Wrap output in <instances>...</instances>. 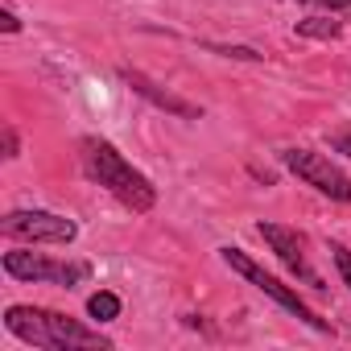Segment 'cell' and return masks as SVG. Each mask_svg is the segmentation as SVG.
Here are the masks:
<instances>
[{"instance_id": "1", "label": "cell", "mask_w": 351, "mask_h": 351, "mask_svg": "<svg viewBox=\"0 0 351 351\" xmlns=\"http://www.w3.org/2000/svg\"><path fill=\"white\" fill-rule=\"evenodd\" d=\"M5 326L9 335L34 343V347H50V351H75V347H87V351H108L112 339H104L99 330L83 326L79 318H66L58 310H38V306H9L5 310Z\"/></svg>"}, {"instance_id": "2", "label": "cell", "mask_w": 351, "mask_h": 351, "mask_svg": "<svg viewBox=\"0 0 351 351\" xmlns=\"http://www.w3.org/2000/svg\"><path fill=\"white\" fill-rule=\"evenodd\" d=\"M83 165H87L91 178H95L104 191H112L128 211H149V207L157 203V186L145 178L141 169H132V161L120 157L116 145H108V141H99V136H87V141H83Z\"/></svg>"}, {"instance_id": "3", "label": "cell", "mask_w": 351, "mask_h": 351, "mask_svg": "<svg viewBox=\"0 0 351 351\" xmlns=\"http://www.w3.org/2000/svg\"><path fill=\"white\" fill-rule=\"evenodd\" d=\"M219 256H223V265H228V269H236L244 281H252L261 293H269V298H273L277 306H285L293 318H302L306 326H314V330L330 335V322H326V318H318V314H314V310H310V306H306V302L293 293V289H285V285H281L273 273H265V269H261V265H256V261L244 252V248H219Z\"/></svg>"}, {"instance_id": "4", "label": "cell", "mask_w": 351, "mask_h": 351, "mask_svg": "<svg viewBox=\"0 0 351 351\" xmlns=\"http://www.w3.org/2000/svg\"><path fill=\"white\" fill-rule=\"evenodd\" d=\"M5 273L17 277V281H46V285H62V289H75L79 281L91 277V265L83 261H54V256H42V252H5Z\"/></svg>"}, {"instance_id": "5", "label": "cell", "mask_w": 351, "mask_h": 351, "mask_svg": "<svg viewBox=\"0 0 351 351\" xmlns=\"http://www.w3.org/2000/svg\"><path fill=\"white\" fill-rule=\"evenodd\" d=\"M281 161L289 165V173H298L306 186H314V191H322V195H330L339 203H351V178L330 157H322L314 149H285Z\"/></svg>"}, {"instance_id": "6", "label": "cell", "mask_w": 351, "mask_h": 351, "mask_svg": "<svg viewBox=\"0 0 351 351\" xmlns=\"http://www.w3.org/2000/svg\"><path fill=\"white\" fill-rule=\"evenodd\" d=\"M0 232L21 244H71L79 228L54 211H9L0 219Z\"/></svg>"}, {"instance_id": "7", "label": "cell", "mask_w": 351, "mask_h": 351, "mask_svg": "<svg viewBox=\"0 0 351 351\" xmlns=\"http://www.w3.org/2000/svg\"><path fill=\"white\" fill-rule=\"evenodd\" d=\"M256 232L265 236V244H269V248L277 252V261H281V265H285L289 273H298V277H302L306 285L322 289L318 273H314V269H310V261H306V240H302V236H298L293 228H285V223H269V219H265V223H261Z\"/></svg>"}, {"instance_id": "8", "label": "cell", "mask_w": 351, "mask_h": 351, "mask_svg": "<svg viewBox=\"0 0 351 351\" xmlns=\"http://www.w3.org/2000/svg\"><path fill=\"white\" fill-rule=\"evenodd\" d=\"M120 79L141 95V99H149L153 108H161V112H169V116H182V120H199L203 116V108H195L191 99H182V95H173V91H165L161 83H153L149 75H141V71H128V66H120Z\"/></svg>"}, {"instance_id": "9", "label": "cell", "mask_w": 351, "mask_h": 351, "mask_svg": "<svg viewBox=\"0 0 351 351\" xmlns=\"http://www.w3.org/2000/svg\"><path fill=\"white\" fill-rule=\"evenodd\" d=\"M87 314H91L95 322H112V318H120V298L108 293V289H99V293L87 298Z\"/></svg>"}, {"instance_id": "10", "label": "cell", "mask_w": 351, "mask_h": 351, "mask_svg": "<svg viewBox=\"0 0 351 351\" xmlns=\"http://www.w3.org/2000/svg\"><path fill=\"white\" fill-rule=\"evenodd\" d=\"M298 34H302V38H318V42H335L343 29H339L335 17H330V21H326V17H306V21H298Z\"/></svg>"}, {"instance_id": "11", "label": "cell", "mask_w": 351, "mask_h": 351, "mask_svg": "<svg viewBox=\"0 0 351 351\" xmlns=\"http://www.w3.org/2000/svg\"><path fill=\"white\" fill-rule=\"evenodd\" d=\"M207 50H215V54H223V58H244V62H261V58H265V54L252 50V46H207Z\"/></svg>"}, {"instance_id": "12", "label": "cell", "mask_w": 351, "mask_h": 351, "mask_svg": "<svg viewBox=\"0 0 351 351\" xmlns=\"http://www.w3.org/2000/svg\"><path fill=\"white\" fill-rule=\"evenodd\" d=\"M330 256H335V265H339V273H343V281L351 285V252H347L343 244H330Z\"/></svg>"}, {"instance_id": "13", "label": "cell", "mask_w": 351, "mask_h": 351, "mask_svg": "<svg viewBox=\"0 0 351 351\" xmlns=\"http://www.w3.org/2000/svg\"><path fill=\"white\" fill-rule=\"evenodd\" d=\"M306 5H318V9H326V13H343V17L351 21V0H306Z\"/></svg>"}, {"instance_id": "14", "label": "cell", "mask_w": 351, "mask_h": 351, "mask_svg": "<svg viewBox=\"0 0 351 351\" xmlns=\"http://www.w3.org/2000/svg\"><path fill=\"white\" fill-rule=\"evenodd\" d=\"M17 153H21V141H17L13 124H5V157H17Z\"/></svg>"}, {"instance_id": "15", "label": "cell", "mask_w": 351, "mask_h": 351, "mask_svg": "<svg viewBox=\"0 0 351 351\" xmlns=\"http://www.w3.org/2000/svg\"><path fill=\"white\" fill-rule=\"evenodd\" d=\"M0 29H5V34H17V29H21V21H17V13H13V9L0 13Z\"/></svg>"}, {"instance_id": "16", "label": "cell", "mask_w": 351, "mask_h": 351, "mask_svg": "<svg viewBox=\"0 0 351 351\" xmlns=\"http://www.w3.org/2000/svg\"><path fill=\"white\" fill-rule=\"evenodd\" d=\"M330 149H335V153H347V157H351V132H339V136H330Z\"/></svg>"}]
</instances>
